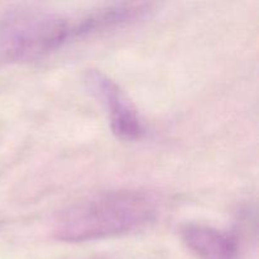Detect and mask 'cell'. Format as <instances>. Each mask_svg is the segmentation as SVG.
<instances>
[{
  "instance_id": "6da1fadb",
  "label": "cell",
  "mask_w": 259,
  "mask_h": 259,
  "mask_svg": "<svg viewBox=\"0 0 259 259\" xmlns=\"http://www.w3.org/2000/svg\"><path fill=\"white\" fill-rule=\"evenodd\" d=\"M156 196L142 190H114L86 197L66 207L53 223L56 239L82 243L133 233L153 222Z\"/></svg>"
},
{
  "instance_id": "7a4b0ae2",
  "label": "cell",
  "mask_w": 259,
  "mask_h": 259,
  "mask_svg": "<svg viewBox=\"0 0 259 259\" xmlns=\"http://www.w3.org/2000/svg\"><path fill=\"white\" fill-rule=\"evenodd\" d=\"M80 17L33 8H17L0 22V53L13 62H28L48 56L75 38H81Z\"/></svg>"
},
{
  "instance_id": "3957f363",
  "label": "cell",
  "mask_w": 259,
  "mask_h": 259,
  "mask_svg": "<svg viewBox=\"0 0 259 259\" xmlns=\"http://www.w3.org/2000/svg\"><path fill=\"white\" fill-rule=\"evenodd\" d=\"M88 83L109 110L110 126L115 137L121 141L141 139L144 134L143 123L119 86L100 71L89 72Z\"/></svg>"
},
{
  "instance_id": "277c9868",
  "label": "cell",
  "mask_w": 259,
  "mask_h": 259,
  "mask_svg": "<svg viewBox=\"0 0 259 259\" xmlns=\"http://www.w3.org/2000/svg\"><path fill=\"white\" fill-rule=\"evenodd\" d=\"M181 239L200 259H237L238 242L233 235L214 227L190 223L181 228Z\"/></svg>"
}]
</instances>
